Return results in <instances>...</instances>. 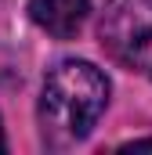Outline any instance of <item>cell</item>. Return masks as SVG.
<instances>
[{
	"label": "cell",
	"instance_id": "6da1fadb",
	"mask_svg": "<svg viewBox=\"0 0 152 155\" xmlns=\"http://www.w3.org/2000/svg\"><path fill=\"white\" fill-rule=\"evenodd\" d=\"M109 101V79L91 61H58L40 94V134L47 148L83 141Z\"/></svg>",
	"mask_w": 152,
	"mask_h": 155
},
{
	"label": "cell",
	"instance_id": "7a4b0ae2",
	"mask_svg": "<svg viewBox=\"0 0 152 155\" xmlns=\"http://www.w3.org/2000/svg\"><path fill=\"white\" fill-rule=\"evenodd\" d=\"M98 40L112 61L152 79V0H109Z\"/></svg>",
	"mask_w": 152,
	"mask_h": 155
},
{
	"label": "cell",
	"instance_id": "3957f363",
	"mask_svg": "<svg viewBox=\"0 0 152 155\" xmlns=\"http://www.w3.org/2000/svg\"><path fill=\"white\" fill-rule=\"evenodd\" d=\"M87 11H91V0H29L33 22L58 40L76 36L83 18H87Z\"/></svg>",
	"mask_w": 152,
	"mask_h": 155
},
{
	"label": "cell",
	"instance_id": "277c9868",
	"mask_svg": "<svg viewBox=\"0 0 152 155\" xmlns=\"http://www.w3.org/2000/svg\"><path fill=\"white\" fill-rule=\"evenodd\" d=\"M123 148H152V141H130V144H123Z\"/></svg>",
	"mask_w": 152,
	"mask_h": 155
},
{
	"label": "cell",
	"instance_id": "5b68a950",
	"mask_svg": "<svg viewBox=\"0 0 152 155\" xmlns=\"http://www.w3.org/2000/svg\"><path fill=\"white\" fill-rule=\"evenodd\" d=\"M0 152H4V126H0Z\"/></svg>",
	"mask_w": 152,
	"mask_h": 155
}]
</instances>
